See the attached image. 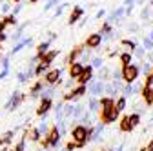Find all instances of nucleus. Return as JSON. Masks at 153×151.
Returning a JSON list of instances; mask_svg holds the SVG:
<instances>
[{
    "label": "nucleus",
    "mask_w": 153,
    "mask_h": 151,
    "mask_svg": "<svg viewBox=\"0 0 153 151\" xmlns=\"http://www.w3.org/2000/svg\"><path fill=\"white\" fill-rule=\"evenodd\" d=\"M144 86H146V87H151V86H153V73H149L148 77H146V82H144Z\"/></svg>",
    "instance_id": "24"
},
{
    "label": "nucleus",
    "mask_w": 153,
    "mask_h": 151,
    "mask_svg": "<svg viewBox=\"0 0 153 151\" xmlns=\"http://www.w3.org/2000/svg\"><path fill=\"white\" fill-rule=\"evenodd\" d=\"M13 2H20V0H13Z\"/></svg>",
    "instance_id": "32"
},
{
    "label": "nucleus",
    "mask_w": 153,
    "mask_h": 151,
    "mask_svg": "<svg viewBox=\"0 0 153 151\" xmlns=\"http://www.w3.org/2000/svg\"><path fill=\"white\" fill-rule=\"evenodd\" d=\"M84 93H86V86H79V87L71 89L69 93H66V95H64L62 98H64V100L68 102V100H73V98H79V97H82Z\"/></svg>",
    "instance_id": "8"
},
{
    "label": "nucleus",
    "mask_w": 153,
    "mask_h": 151,
    "mask_svg": "<svg viewBox=\"0 0 153 151\" xmlns=\"http://www.w3.org/2000/svg\"><path fill=\"white\" fill-rule=\"evenodd\" d=\"M36 151H42V149H36Z\"/></svg>",
    "instance_id": "34"
},
{
    "label": "nucleus",
    "mask_w": 153,
    "mask_h": 151,
    "mask_svg": "<svg viewBox=\"0 0 153 151\" xmlns=\"http://www.w3.org/2000/svg\"><path fill=\"white\" fill-rule=\"evenodd\" d=\"M93 133H95V127L75 126L73 131H71V137H73V142L79 146V147H84V146L93 138Z\"/></svg>",
    "instance_id": "2"
},
{
    "label": "nucleus",
    "mask_w": 153,
    "mask_h": 151,
    "mask_svg": "<svg viewBox=\"0 0 153 151\" xmlns=\"http://www.w3.org/2000/svg\"><path fill=\"white\" fill-rule=\"evenodd\" d=\"M137 77H139V67L137 66H133V64L122 66V78H124V82L131 84V82H135Z\"/></svg>",
    "instance_id": "4"
},
{
    "label": "nucleus",
    "mask_w": 153,
    "mask_h": 151,
    "mask_svg": "<svg viewBox=\"0 0 153 151\" xmlns=\"http://www.w3.org/2000/svg\"><path fill=\"white\" fill-rule=\"evenodd\" d=\"M24 137H29V140H33V142L42 140V135H40V131H38L36 127H31V129H29V133H26Z\"/></svg>",
    "instance_id": "16"
},
{
    "label": "nucleus",
    "mask_w": 153,
    "mask_h": 151,
    "mask_svg": "<svg viewBox=\"0 0 153 151\" xmlns=\"http://www.w3.org/2000/svg\"><path fill=\"white\" fill-rule=\"evenodd\" d=\"M122 46H128L129 49H133V47H135V44H133V42H129V40H122Z\"/></svg>",
    "instance_id": "27"
},
{
    "label": "nucleus",
    "mask_w": 153,
    "mask_h": 151,
    "mask_svg": "<svg viewBox=\"0 0 153 151\" xmlns=\"http://www.w3.org/2000/svg\"><path fill=\"white\" fill-rule=\"evenodd\" d=\"M129 122H131L133 127H137V126L140 124V115H139V113H133V115H129Z\"/></svg>",
    "instance_id": "20"
},
{
    "label": "nucleus",
    "mask_w": 153,
    "mask_h": 151,
    "mask_svg": "<svg viewBox=\"0 0 153 151\" xmlns=\"http://www.w3.org/2000/svg\"><path fill=\"white\" fill-rule=\"evenodd\" d=\"M140 95H142V98L146 100L148 106L153 104V87H146V86H144V87L140 89Z\"/></svg>",
    "instance_id": "14"
},
{
    "label": "nucleus",
    "mask_w": 153,
    "mask_h": 151,
    "mask_svg": "<svg viewBox=\"0 0 153 151\" xmlns=\"http://www.w3.org/2000/svg\"><path fill=\"white\" fill-rule=\"evenodd\" d=\"M56 55H59V51H56V49H51V51H46L42 56H40V62L42 64H46V66H49L53 60H55V56Z\"/></svg>",
    "instance_id": "13"
},
{
    "label": "nucleus",
    "mask_w": 153,
    "mask_h": 151,
    "mask_svg": "<svg viewBox=\"0 0 153 151\" xmlns=\"http://www.w3.org/2000/svg\"><path fill=\"white\" fill-rule=\"evenodd\" d=\"M100 40H102V36L99 35V33H93V35H89L88 36V40L84 42V46L86 47H91V49H95L99 44H100Z\"/></svg>",
    "instance_id": "11"
},
{
    "label": "nucleus",
    "mask_w": 153,
    "mask_h": 151,
    "mask_svg": "<svg viewBox=\"0 0 153 151\" xmlns=\"http://www.w3.org/2000/svg\"><path fill=\"white\" fill-rule=\"evenodd\" d=\"M59 142H60V131L56 126H53L49 127L46 138L42 140V147H55V146H59Z\"/></svg>",
    "instance_id": "3"
},
{
    "label": "nucleus",
    "mask_w": 153,
    "mask_h": 151,
    "mask_svg": "<svg viewBox=\"0 0 153 151\" xmlns=\"http://www.w3.org/2000/svg\"><path fill=\"white\" fill-rule=\"evenodd\" d=\"M2 40H6V35H4V33H0V42H2Z\"/></svg>",
    "instance_id": "29"
},
{
    "label": "nucleus",
    "mask_w": 153,
    "mask_h": 151,
    "mask_svg": "<svg viewBox=\"0 0 153 151\" xmlns=\"http://www.w3.org/2000/svg\"><path fill=\"white\" fill-rule=\"evenodd\" d=\"M24 98H26V97H24V93L15 91V93H13V97L9 98V102L6 104V107H7V109H16L18 106H20V104L24 102Z\"/></svg>",
    "instance_id": "6"
},
{
    "label": "nucleus",
    "mask_w": 153,
    "mask_h": 151,
    "mask_svg": "<svg viewBox=\"0 0 153 151\" xmlns=\"http://www.w3.org/2000/svg\"><path fill=\"white\" fill-rule=\"evenodd\" d=\"M146 151H153V140H149V144L146 146Z\"/></svg>",
    "instance_id": "28"
},
{
    "label": "nucleus",
    "mask_w": 153,
    "mask_h": 151,
    "mask_svg": "<svg viewBox=\"0 0 153 151\" xmlns=\"http://www.w3.org/2000/svg\"><path fill=\"white\" fill-rule=\"evenodd\" d=\"M13 135H15V131H7V133L2 135V138H0V146H4V144H9L13 140Z\"/></svg>",
    "instance_id": "18"
},
{
    "label": "nucleus",
    "mask_w": 153,
    "mask_h": 151,
    "mask_svg": "<svg viewBox=\"0 0 153 151\" xmlns=\"http://www.w3.org/2000/svg\"><path fill=\"white\" fill-rule=\"evenodd\" d=\"M82 49H84V44L82 46H76V47H73V51L66 56V66H69V64H73V62H76V58H79V55L82 53Z\"/></svg>",
    "instance_id": "10"
},
{
    "label": "nucleus",
    "mask_w": 153,
    "mask_h": 151,
    "mask_svg": "<svg viewBox=\"0 0 153 151\" xmlns=\"http://www.w3.org/2000/svg\"><path fill=\"white\" fill-rule=\"evenodd\" d=\"M31 2H36V0H31Z\"/></svg>",
    "instance_id": "33"
},
{
    "label": "nucleus",
    "mask_w": 153,
    "mask_h": 151,
    "mask_svg": "<svg viewBox=\"0 0 153 151\" xmlns=\"http://www.w3.org/2000/svg\"><path fill=\"white\" fill-rule=\"evenodd\" d=\"M76 147H79V146H76L75 142H68L66 147H64V151H73V149H76Z\"/></svg>",
    "instance_id": "26"
},
{
    "label": "nucleus",
    "mask_w": 153,
    "mask_h": 151,
    "mask_svg": "<svg viewBox=\"0 0 153 151\" xmlns=\"http://www.w3.org/2000/svg\"><path fill=\"white\" fill-rule=\"evenodd\" d=\"M119 127H120L122 133H129V131H133V126H131V122H129V115H126V117H122V118H120Z\"/></svg>",
    "instance_id": "15"
},
{
    "label": "nucleus",
    "mask_w": 153,
    "mask_h": 151,
    "mask_svg": "<svg viewBox=\"0 0 153 151\" xmlns=\"http://www.w3.org/2000/svg\"><path fill=\"white\" fill-rule=\"evenodd\" d=\"M80 16H82V7H75L71 11V15H69V24H75Z\"/></svg>",
    "instance_id": "17"
},
{
    "label": "nucleus",
    "mask_w": 153,
    "mask_h": 151,
    "mask_svg": "<svg viewBox=\"0 0 153 151\" xmlns=\"http://www.w3.org/2000/svg\"><path fill=\"white\" fill-rule=\"evenodd\" d=\"M115 107H117L119 111H122V109L126 107V97H120L117 102H115Z\"/></svg>",
    "instance_id": "23"
},
{
    "label": "nucleus",
    "mask_w": 153,
    "mask_h": 151,
    "mask_svg": "<svg viewBox=\"0 0 153 151\" xmlns=\"http://www.w3.org/2000/svg\"><path fill=\"white\" fill-rule=\"evenodd\" d=\"M82 69H84V66H82L80 62H73V64H69L68 73H69V77H71V78H76V77H79V75L82 73Z\"/></svg>",
    "instance_id": "12"
},
{
    "label": "nucleus",
    "mask_w": 153,
    "mask_h": 151,
    "mask_svg": "<svg viewBox=\"0 0 153 151\" xmlns=\"http://www.w3.org/2000/svg\"><path fill=\"white\" fill-rule=\"evenodd\" d=\"M102 107H100V115H99V118H100V122L102 124H111V122H115L119 118V109L115 107V100L113 98H109V97H104V98H100V102H99Z\"/></svg>",
    "instance_id": "1"
},
{
    "label": "nucleus",
    "mask_w": 153,
    "mask_h": 151,
    "mask_svg": "<svg viewBox=\"0 0 153 151\" xmlns=\"http://www.w3.org/2000/svg\"><path fill=\"white\" fill-rule=\"evenodd\" d=\"M48 47H49V44H48V42H44V44H40V46L36 47V58H38V60H40V56L48 51Z\"/></svg>",
    "instance_id": "19"
},
{
    "label": "nucleus",
    "mask_w": 153,
    "mask_h": 151,
    "mask_svg": "<svg viewBox=\"0 0 153 151\" xmlns=\"http://www.w3.org/2000/svg\"><path fill=\"white\" fill-rule=\"evenodd\" d=\"M40 89H42V84H40V82H36V84H33V87H31V93H33V95H36V93L40 91Z\"/></svg>",
    "instance_id": "25"
},
{
    "label": "nucleus",
    "mask_w": 153,
    "mask_h": 151,
    "mask_svg": "<svg viewBox=\"0 0 153 151\" xmlns=\"http://www.w3.org/2000/svg\"><path fill=\"white\" fill-rule=\"evenodd\" d=\"M91 77H93V67L91 66H84V69H82V73L76 77L75 80L79 82V86H86L89 80H91Z\"/></svg>",
    "instance_id": "5"
},
{
    "label": "nucleus",
    "mask_w": 153,
    "mask_h": 151,
    "mask_svg": "<svg viewBox=\"0 0 153 151\" xmlns=\"http://www.w3.org/2000/svg\"><path fill=\"white\" fill-rule=\"evenodd\" d=\"M2 22H4V26H13V24H16V18H15V15H7L2 18Z\"/></svg>",
    "instance_id": "21"
},
{
    "label": "nucleus",
    "mask_w": 153,
    "mask_h": 151,
    "mask_svg": "<svg viewBox=\"0 0 153 151\" xmlns=\"http://www.w3.org/2000/svg\"><path fill=\"white\" fill-rule=\"evenodd\" d=\"M51 107H53V100H51V98H42L40 106L36 107V115H38V117H44V115H48Z\"/></svg>",
    "instance_id": "7"
},
{
    "label": "nucleus",
    "mask_w": 153,
    "mask_h": 151,
    "mask_svg": "<svg viewBox=\"0 0 153 151\" xmlns=\"http://www.w3.org/2000/svg\"><path fill=\"white\" fill-rule=\"evenodd\" d=\"M44 78H46V84H56L60 80V69H49Z\"/></svg>",
    "instance_id": "9"
},
{
    "label": "nucleus",
    "mask_w": 153,
    "mask_h": 151,
    "mask_svg": "<svg viewBox=\"0 0 153 151\" xmlns=\"http://www.w3.org/2000/svg\"><path fill=\"white\" fill-rule=\"evenodd\" d=\"M100 151H111V149H100Z\"/></svg>",
    "instance_id": "31"
},
{
    "label": "nucleus",
    "mask_w": 153,
    "mask_h": 151,
    "mask_svg": "<svg viewBox=\"0 0 153 151\" xmlns=\"http://www.w3.org/2000/svg\"><path fill=\"white\" fill-rule=\"evenodd\" d=\"M120 62H122V66L131 64V55H129V53H122V55H120Z\"/></svg>",
    "instance_id": "22"
},
{
    "label": "nucleus",
    "mask_w": 153,
    "mask_h": 151,
    "mask_svg": "<svg viewBox=\"0 0 153 151\" xmlns=\"http://www.w3.org/2000/svg\"><path fill=\"white\" fill-rule=\"evenodd\" d=\"M2 151H15V149H2Z\"/></svg>",
    "instance_id": "30"
}]
</instances>
